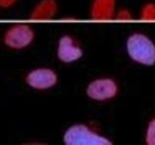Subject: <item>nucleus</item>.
Here are the masks:
<instances>
[{"instance_id": "9d476101", "label": "nucleus", "mask_w": 155, "mask_h": 145, "mask_svg": "<svg viewBox=\"0 0 155 145\" xmlns=\"http://www.w3.org/2000/svg\"><path fill=\"white\" fill-rule=\"evenodd\" d=\"M147 143L150 145H155V119H153L148 125L147 133Z\"/></svg>"}, {"instance_id": "9b49d317", "label": "nucleus", "mask_w": 155, "mask_h": 145, "mask_svg": "<svg viewBox=\"0 0 155 145\" xmlns=\"http://www.w3.org/2000/svg\"><path fill=\"white\" fill-rule=\"evenodd\" d=\"M117 19L119 21H130L132 17H131V14L127 11V10H121V11L117 14L116 16Z\"/></svg>"}, {"instance_id": "423d86ee", "label": "nucleus", "mask_w": 155, "mask_h": 145, "mask_svg": "<svg viewBox=\"0 0 155 145\" xmlns=\"http://www.w3.org/2000/svg\"><path fill=\"white\" fill-rule=\"evenodd\" d=\"M57 55L61 61L70 63L81 58L82 51L79 47L75 45L74 40L70 36H63L58 44Z\"/></svg>"}, {"instance_id": "0eeeda50", "label": "nucleus", "mask_w": 155, "mask_h": 145, "mask_svg": "<svg viewBox=\"0 0 155 145\" xmlns=\"http://www.w3.org/2000/svg\"><path fill=\"white\" fill-rule=\"evenodd\" d=\"M115 0H94L91 8V17L94 19L106 21L114 17Z\"/></svg>"}, {"instance_id": "6e6552de", "label": "nucleus", "mask_w": 155, "mask_h": 145, "mask_svg": "<svg viewBox=\"0 0 155 145\" xmlns=\"http://www.w3.org/2000/svg\"><path fill=\"white\" fill-rule=\"evenodd\" d=\"M57 11V5L54 0H42L34 8L31 18L35 21H47L51 18Z\"/></svg>"}, {"instance_id": "f03ea898", "label": "nucleus", "mask_w": 155, "mask_h": 145, "mask_svg": "<svg viewBox=\"0 0 155 145\" xmlns=\"http://www.w3.org/2000/svg\"><path fill=\"white\" fill-rule=\"evenodd\" d=\"M64 142L68 145H110L111 142L84 125H75L67 130Z\"/></svg>"}, {"instance_id": "1a4fd4ad", "label": "nucleus", "mask_w": 155, "mask_h": 145, "mask_svg": "<svg viewBox=\"0 0 155 145\" xmlns=\"http://www.w3.org/2000/svg\"><path fill=\"white\" fill-rule=\"evenodd\" d=\"M140 18L143 21H155V4H147L142 9L140 12Z\"/></svg>"}, {"instance_id": "f257e3e1", "label": "nucleus", "mask_w": 155, "mask_h": 145, "mask_svg": "<svg viewBox=\"0 0 155 145\" xmlns=\"http://www.w3.org/2000/svg\"><path fill=\"white\" fill-rule=\"evenodd\" d=\"M127 50L133 60L143 65L155 63V46L143 34H134L127 41Z\"/></svg>"}, {"instance_id": "7ed1b4c3", "label": "nucleus", "mask_w": 155, "mask_h": 145, "mask_svg": "<svg viewBox=\"0 0 155 145\" xmlns=\"http://www.w3.org/2000/svg\"><path fill=\"white\" fill-rule=\"evenodd\" d=\"M34 31L26 24H16L10 27L4 35V43L7 47L21 50L32 43Z\"/></svg>"}, {"instance_id": "20e7f679", "label": "nucleus", "mask_w": 155, "mask_h": 145, "mask_svg": "<svg viewBox=\"0 0 155 145\" xmlns=\"http://www.w3.org/2000/svg\"><path fill=\"white\" fill-rule=\"evenodd\" d=\"M87 95L96 101H105L114 98L117 93V85L113 79H101L92 81L87 87Z\"/></svg>"}, {"instance_id": "f8f14e48", "label": "nucleus", "mask_w": 155, "mask_h": 145, "mask_svg": "<svg viewBox=\"0 0 155 145\" xmlns=\"http://www.w3.org/2000/svg\"><path fill=\"white\" fill-rule=\"evenodd\" d=\"M18 2V0H0V8H10Z\"/></svg>"}, {"instance_id": "39448f33", "label": "nucleus", "mask_w": 155, "mask_h": 145, "mask_svg": "<svg viewBox=\"0 0 155 145\" xmlns=\"http://www.w3.org/2000/svg\"><path fill=\"white\" fill-rule=\"evenodd\" d=\"M57 76L50 69H37L30 72L26 76V82L35 89H48L56 83Z\"/></svg>"}]
</instances>
